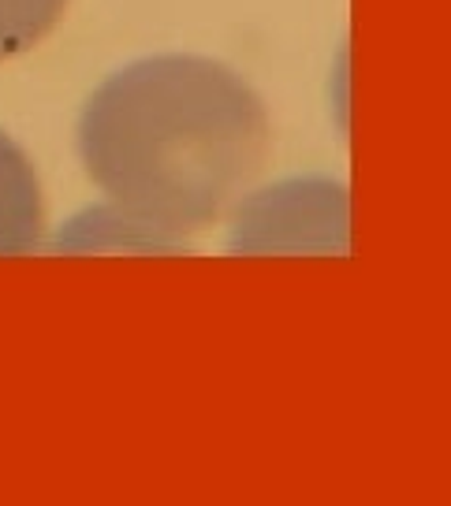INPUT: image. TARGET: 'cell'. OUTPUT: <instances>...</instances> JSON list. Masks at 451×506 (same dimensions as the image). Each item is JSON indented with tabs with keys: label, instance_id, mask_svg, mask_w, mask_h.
<instances>
[{
	"label": "cell",
	"instance_id": "3",
	"mask_svg": "<svg viewBox=\"0 0 451 506\" xmlns=\"http://www.w3.org/2000/svg\"><path fill=\"white\" fill-rule=\"evenodd\" d=\"M67 0H0V60H12L56 27Z\"/></svg>",
	"mask_w": 451,
	"mask_h": 506
},
{
	"label": "cell",
	"instance_id": "1",
	"mask_svg": "<svg viewBox=\"0 0 451 506\" xmlns=\"http://www.w3.org/2000/svg\"><path fill=\"white\" fill-rule=\"evenodd\" d=\"M79 153L127 232L168 246L213 227L258 179L268 116L232 67L149 56L94 89Z\"/></svg>",
	"mask_w": 451,
	"mask_h": 506
},
{
	"label": "cell",
	"instance_id": "2",
	"mask_svg": "<svg viewBox=\"0 0 451 506\" xmlns=\"http://www.w3.org/2000/svg\"><path fill=\"white\" fill-rule=\"evenodd\" d=\"M45 232L41 187L12 138L0 131V253H30Z\"/></svg>",
	"mask_w": 451,
	"mask_h": 506
}]
</instances>
